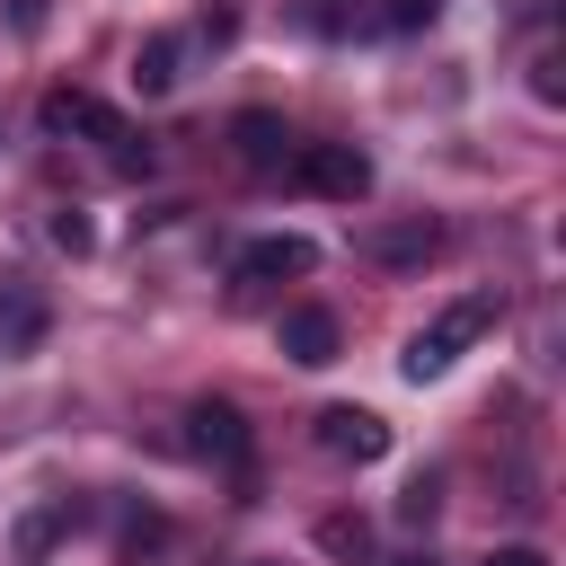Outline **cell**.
<instances>
[{"mask_svg": "<svg viewBox=\"0 0 566 566\" xmlns=\"http://www.w3.org/2000/svg\"><path fill=\"white\" fill-rule=\"evenodd\" d=\"M318 265V248L301 239V230H274V239H248L239 248V283H292V274H310Z\"/></svg>", "mask_w": 566, "mask_h": 566, "instance_id": "6", "label": "cell"}, {"mask_svg": "<svg viewBox=\"0 0 566 566\" xmlns=\"http://www.w3.org/2000/svg\"><path fill=\"white\" fill-rule=\"evenodd\" d=\"M186 442H195L203 460H221V469H248V416H239L230 398H195V407H186Z\"/></svg>", "mask_w": 566, "mask_h": 566, "instance_id": "5", "label": "cell"}, {"mask_svg": "<svg viewBox=\"0 0 566 566\" xmlns=\"http://www.w3.org/2000/svg\"><path fill=\"white\" fill-rule=\"evenodd\" d=\"M318 548H336V557H345V548H363V522H345V513H336V522H318Z\"/></svg>", "mask_w": 566, "mask_h": 566, "instance_id": "18", "label": "cell"}, {"mask_svg": "<svg viewBox=\"0 0 566 566\" xmlns=\"http://www.w3.org/2000/svg\"><path fill=\"white\" fill-rule=\"evenodd\" d=\"M159 548H168V522H159V513H133V522H124V566H150Z\"/></svg>", "mask_w": 566, "mask_h": 566, "instance_id": "13", "label": "cell"}, {"mask_svg": "<svg viewBox=\"0 0 566 566\" xmlns=\"http://www.w3.org/2000/svg\"><path fill=\"white\" fill-rule=\"evenodd\" d=\"M318 451L371 469V460H389V424H380L371 407H318Z\"/></svg>", "mask_w": 566, "mask_h": 566, "instance_id": "4", "label": "cell"}, {"mask_svg": "<svg viewBox=\"0 0 566 566\" xmlns=\"http://www.w3.org/2000/svg\"><path fill=\"white\" fill-rule=\"evenodd\" d=\"M486 327H504V301H495V292H469V301H451L433 327H416V336H407L398 371H407V380H442V371L460 363V345H478Z\"/></svg>", "mask_w": 566, "mask_h": 566, "instance_id": "1", "label": "cell"}, {"mask_svg": "<svg viewBox=\"0 0 566 566\" xmlns=\"http://www.w3.org/2000/svg\"><path fill=\"white\" fill-rule=\"evenodd\" d=\"M478 566H548V548H531V539H513V548H486Z\"/></svg>", "mask_w": 566, "mask_h": 566, "instance_id": "19", "label": "cell"}, {"mask_svg": "<svg viewBox=\"0 0 566 566\" xmlns=\"http://www.w3.org/2000/svg\"><path fill=\"white\" fill-rule=\"evenodd\" d=\"M363 248H371L380 265H424V256L442 248V230H433V221H398V230H371Z\"/></svg>", "mask_w": 566, "mask_h": 566, "instance_id": "10", "label": "cell"}, {"mask_svg": "<svg viewBox=\"0 0 566 566\" xmlns=\"http://www.w3.org/2000/svg\"><path fill=\"white\" fill-rule=\"evenodd\" d=\"M531 88L557 106V97H566V62H557V53H531Z\"/></svg>", "mask_w": 566, "mask_h": 566, "instance_id": "16", "label": "cell"}, {"mask_svg": "<svg viewBox=\"0 0 566 566\" xmlns=\"http://www.w3.org/2000/svg\"><path fill=\"white\" fill-rule=\"evenodd\" d=\"M44 336V301H27L18 283H0V354H27Z\"/></svg>", "mask_w": 566, "mask_h": 566, "instance_id": "11", "label": "cell"}, {"mask_svg": "<svg viewBox=\"0 0 566 566\" xmlns=\"http://www.w3.org/2000/svg\"><path fill=\"white\" fill-rule=\"evenodd\" d=\"M433 18H442V0H389V9H380L389 35H416V27H433Z\"/></svg>", "mask_w": 566, "mask_h": 566, "instance_id": "14", "label": "cell"}, {"mask_svg": "<svg viewBox=\"0 0 566 566\" xmlns=\"http://www.w3.org/2000/svg\"><path fill=\"white\" fill-rule=\"evenodd\" d=\"M274 336H283V354H292V363H310V371H318V363H336V345H345V336H336V310H283V327H274Z\"/></svg>", "mask_w": 566, "mask_h": 566, "instance_id": "7", "label": "cell"}, {"mask_svg": "<svg viewBox=\"0 0 566 566\" xmlns=\"http://www.w3.org/2000/svg\"><path fill=\"white\" fill-rule=\"evenodd\" d=\"M283 115H265V106H248V115H230V150L248 159V168H283Z\"/></svg>", "mask_w": 566, "mask_h": 566, "instance_id": "8", "label": "cell"}, {"mask_svg": "<svg viewBox=\"0 0 566 566\" xmlns=\"http://www.w3.org/2000/svg\"><path fill=\"white\" fill-rule=\"evenodd\" d=\"M133 88H142V97H168V88H177V35H150V44L133 53Z\"/></svg>", "mask_w": 566, "mask_h": 566, "instance_id": "12", "label": "cell"}, {"mask_svg": "<svg viewBox=\"0 0 566 566\" xmlns=\"http://www.w3.org/2000/svg\"><path fill=\"white\" fill-rule=\"evenodd\" d=\"M35 115H44V133H88V142H106V150H115V168H150V150H133L142 133H133L106 97H88V88H53Z\"/></svg>", "mask_w": 566, "mask_h": 566, "instance_id": "2", "label": "cell"}, {"mask_svg": "<svg viewBox=\"0 0 566 566\" xmlns=\"http://www.w3.org/2000/svg\"><path fill=\"white\" fill-rule=\"evenodd\" d=\"M292 186L301 195H327V203H363L371 195V159L354 142H301L292 150Z\"/></svg>", "mask_w": 566, "mask_h": 566, "instance_id": "3", "label": "cell"}, {"mask_svg": "<svg viewBox=\"0 0 566 566\" xmlns=\"http://www.w3.org/2000/svg\"><path fill=\"white\" fill-rule=\"evenodd\" d=\"M433 504H442V486H433V478H416V486L398 495V522H407V531H424V522H433Z\"/></svg>", "mask_w": 566, "mask_h": 566, "instance_id": "15", "label": "cell"}, {"mask_svg": "<svg viewBox=\"0 0 566 566\" xmlns=\"http://www.w3.org/2000/svg\"><path fill=\"white\" fill-rule=\"evenodd\" d=\"M71 522H80V504H71V495H53V504H35V513H27L18 531H9V548H18L27 566H35V557H53V539H62Z\"/></svg>", "mask_w": 566, "mask_h": 566, "instance_id": "9", "label": "cell"}, {"mask_svg": "<svg viewBox=\"0 0 566 566\" xmlns=\"http://www.w3.org/2000/svg\"><path fill=\"white\" fill-rule=\"evenodd\" d=\"M398 566H433V557H398Z\"/></svg>", "mask_w": 566, "mask_h": 566, "instance_id": "20", "label": "cell"}, {"mask_svg": "<svg viewBox=\"0 0 566 566\" xmlns=\"http://www.w3.org/2000/svg\"><path fill=\"white\" fill-rule=\"evenodd\" d=\"M53 248H71V256H80V248H88V221H80V212H71V203H62V212H53Z\"/></svg>", "mask_w": 566, "mask_h": 566, "instance_id": "17", "label": "cell"}]
</instances>
